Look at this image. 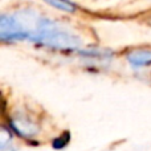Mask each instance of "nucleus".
<instances>
[{
    "label": "nucleus",
    "mask_w": 151,
    "mask_h": 151,
    "mask_svg": "<svg viewBox=\"0 0 151 151\" xmlns=\"http://www.w3.org/2000/svg\"><path fill=\"white\" fill-rule=\"evenodd\" d=\"M80 55L83 56V57L91 58V60H105V61H107L111 57V55H110L109 52H106V50H94V49L93 50H83Z\"/></svg>",
    "instance_id": "obj_5"
},
{
    "label": "nucleus",
    "mask_w": 151,
    "mask_h": 151,
    "mask_svg": "<svg viewBox=\"0 0 151 151\" xmlns=\"http://www.w3.org/2000/svg\"><path fill=\"white\" fill-rule=\"evenodd\" d=\"M0 37L3 41L27 40V33L16 15H1L0 17Z\"/></svg>",
    "instance_id": "obj_2"
},
{
    "label": "nucleus",
    "mask_w": 151,
    "mask_h": 151,
    "mask_svg": "<svg viewBox=\"0 0 151 151\" xmlns=\"http://www.w3.org/2000/svg\"><path fill=\"white\" fill-rule=\"evenodd\" d=\"M9 126L17 135L25 139L33 138L39 133V127L32 119L23 114H16L9 119Z\"/></svg>",
    "instance_id": "obj_3"
},
{
    "label": "nucleus",
    "mask_w": 151,
    "mask_h": 151,
    "mask_svg": "<svg viewBox=\"0 0 151 151\" xmlns=\"http://www.w3.org/2000/svg\"><path fill=\"white\" fill-rule=\"evenodd\" d=\"M127 61L133 68H143L151 65V49H138L133 50L126 56Z\"/></svg>",
    "instance_id": "obj_4"
},
{
    "label": "nucleus",
    "mask_w": 151,
    "mask_h": 151,
    "mask_svg": "<svg viewBox=\"0 0 151 151\" xmlns=\"http://www.w3.org/2000/svg\"><path fill=\"white\" fill-rule=\"evenodd\" d=\"M32 41L60 50H76L81 45V40L78 39V36H76L70 31H66L55 21L44 17L40 21Z\"/></svg>",
    "instance_id": "obj_1"
},
{
    "label": "nucleus",
    "mask_w": 151,
    "mask_h": 151,
    "mask_svg": "<svg viewBox=\"0 0 151 151\" xmlns=\"http://www.w3.org/2000/svg\"><path fill=\"white\" fill-rule=\"evenodd\" d=\"M69 139H70V134H69V133H64L61 137H58V138H56L55 141H53V143H52L53 145V149H56V150L64 149V147L69 143Z\"/></svg>",
    "instance_id": "obj_7"
},
{
    "label": "nucleus",
    "mask_w": 151,
    "mask_h": 151,
    "mask_svg": "<svg viewBox=\"0 0 151 151\" xmlns=\"http://www.w3.org/2000/svg\"><path fill=\"white\" fill-rule=\"evenodd\" d=\"M47 4L52 5L55 8H58L61 11H65V12H74L76 9V5L69 1H47Z\"/></svg>",
    "instance_id": "obj_6"
}]
</instances>
